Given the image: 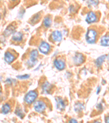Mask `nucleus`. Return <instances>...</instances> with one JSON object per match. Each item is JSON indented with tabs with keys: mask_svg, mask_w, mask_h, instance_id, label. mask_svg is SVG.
Here are the masks:
<instances>
[{
	"mask_svg": "<svg viewBox=\"0 0 109 123\" xmlns=\"http://www.w3.org/2000/svg\"><path fill=\"white\" fill-rule=\"evenodd\" d=\"M97 32L93 29H90L86 34V40L89 44H94L97 40Z\"/></svg>",
	"mask_w": 109,
	"mask_h": 123,
	"instance_id": "nucleus-1",
	"label": "nucleus"
},
{
	"mask_svg": "<svg viewBox=\"0 0 109 123\" xmlns=\"http://www.w3.org/2000/svg\"><path fill=\"white\" fill-rule=\"evenodd\" d=\"M38 96V94L35 91H30L26 95L24 100L27 104H31L34 102Z\"/></svg>",
	"mask_w": 109,
	"mask_h": 123,
	"instance_id": "nucleus-2",
	"label": "nucleus"
},
{
	"mask_svg": "<svg viewBox=\"0 0 109 123\" xmlns=\"http://www.w3.org/2000/svg\"><path fill=\"white\" fill-rule=\"evenodd\" d=\"M34 110L38 113H43L44 112L46 108V104L42 101H37L34 104Z\"/></svg>",
	"mask_w": 109,
	"mask_h": 123,
	"instance_id": "nucleus-3",
	"label": "nucleus"
},
{
	"mask_svg": "<svg viewBox=\"0 0 109 123\" xmlns=\"http://www.w3.org/2000/svg\"><path fill=\"white\" fill-rule=\"evenodd\" d=\"M38 56V52L36 49H34V50L31 51L30 53V59L27 62L29 66L30 67H33L36 64L37 62V59Z\"/></svg>",
	"mask_w": 109,
	"mask_h": 123,
	"instance_id": "nucleus-4",
	"label": "nucleus"
},
{
	"mask_svg": "<svg viewBox=\"0 0 109 123\" xmlns=\"http://www.w3.org/2000/svg\"><path fill=\"white\" fill-rule=\"evenodd\" d=\"M39 50L40 52L44 54H46L50 50V45L46 42L43 41L40 43L39 47Z\"/></svg>",
	"mask_w": 109,
	"mask_h": 123,
	"instance_id": "nucleus-5",
	"label": "nucleus"
},
{
	"mask_svg": "<svg viewBox=\"0 0 109 123\" xmlns=\"http://www.w3.org/2000/svg\"><path fill=\"white\" fill-rule=\"evenodd\" d=\"M85 56L84 55L81 53H76L75 56L73 57V60L75 64L76 65H80L84 62L85 61Z\"/></svg>",
	"mask_w": 109,
	"mask_h": 123,
	"instance_id": "nucleus-6",
	"label": "nucleus"
},
{
	"mask_svg": "<svg viewBox=\"0 0 109 123\" xmlns=\"http://www.w3.org/2000/svg\"><path fill=\"white\" fill-rule=\"evenodd\" d=\"M97 20V17L96 14L93 12H90L87 14L86 21L87 23L91 24L95 23Z\"/></svg>",
	"mask_w": 109,
	"mask_h": 123,
	"instance_id": "nucleus-7",
	"label": "nucleus"
},
{
	"mask_svg": "<svg viewBox=\"0 0 109 123\" xmlns=\"http://www.w3.org/2000/svg\"><path fill=\"white\" fill-rule=\"evenodd\" d=\"M51 38L55 42H60L62 39V34L59 31H53L51 34Z\"/></svg>",
	"mask_w": 109,
	"mask_h": 123,
	"instance_id": "nucleus-8",
	"label": "nucleus"
},
{
	"mask_svg": "<svg viewBox=\"0 0 109 123\" xmlns=\"http://www.w3.org/2000/svg\"><path fill=\"white\" fill-rule=\"evenodd\" d=\"M55 100H56V102L57 108L59 111L64 110L65 107V105L64 101H63L61 98H59V97H56V98H55Z\"/></svg>",
	"mask_w": 109,
	"mask_h": 123,
	"instance_id": "nucleus-9",
	"label": "nucleus"
},
{
	"mask_svg": "<svg viewBox=\"0 0 109 123\" xmlns=\"http://www.w3.org/2000/svg\"><path fill=\"white\" fill-rule=\"evenodd\" d=\"M54 66L59 71H62L65 68V64L64 61L60 60V59H56L54 60Z\"/></svg>",
	"mask_w": 109,
	"mask_h": 123,
	"instance_id": "nucleus-10",
	"label": "nucleus"
},
{
	"mask_svg": "<svg viewBox=\"0 0 109 123\" xmlns=\"http://www.w3.org/2000/svg\"><path fill=\"white\" fill-rule=\"evenodd\" d=\"M52 88V85H51L50 83H49L48 82H45L42 85L43 92L45 94H50Z\"/></svg>",
	"mask_w": 109,
	"mask_h": 123,
	"instance_id": "nucleus-11",
	"label": "nucleus"
},
{
	"mask_svg": "<svg viewBox=\"0 0 109 123\" xmlns=\"http://www.w3.org/2000/svg\"><path fill=\"white\" fill-rule=\"evenodd\" d=\"M5 60L6 62L10 63L12 62L13 61L15 60V57L12 53L7 51L5 54V57H4Z\"/></svg>",
	"mask_w": 109,
	"mask_h": 123,
	"instance_id": "nucleus-12",
	"label": "nucleus"
},
{
	"mask_svg": "<svg viewBox=\"0 0 109 123\" xmlns=\"http://www.w3.org/2000/svg\"><path fill=\"white\" fill-rule=\"evenodd\" d=\"M15 27L13 25H9L8 26L6 29L5 30V32H4V35H5V36L8 37L10 35H13L15 33Z\"/></svg>",
	"mask_w": 109,
	"mask_h": 123,
	"instance_id": "nucleus-13",
	"label": "nucleus"
},
{
	"mask_svg": "<svg viewBox=\"0 0 109 123\" xmlns=\"http://www.w3.org/2000/svg\"><path fill=\"white\" fill-rule=\"evenodd\" d=\"M23 39V34L21 32H16L14 33L12 37V40L14 42H19Z\"/></svg>",
	"mask_w": 109,
	"mask_h": 123,
	"instance_id": "nucleus-14",
	"label": "nucleus"
},
{
	"mask_svg": "<svg viewBox=\"0 0 109 123\" xmlns=\"http://www.w3.org/2000/svg\"><path fill=\"white\" fill-rule=\"evenodd\" d=\"M100 44L102 46L109 47V36H104L100 40Z\"/></svg>",
	"mask_w": 109,
	"mask_h": 123,
	"instance_id": "nucleus-15",
	"label": "nucleus"
},
{
	"mask_svg": "<svg viewBox=\"0 0 109 123\" xmlns=\"http://www.w3.org/2000/svg\"><path fill=\"white\" fill-rule=\"evenodd\" d=\"M106 55H102V56H100L97 58V59L96 61V66L98 67H101L102 66L103 62H104L105 59L106 58Z\"/></svg>",
	"mask_w": 109,
	"mask_h": 123,
	"instance_id": "nucleus-16",
	"label": "nucleus"
},
{
	"mask_svg": "<svg viewBox=\"0 0 109 123\" xmlns=\"http://www.w3.org/2000/svg\"><path fill=\"white\" fill-rule=\"evenodd\" d=\"M11 111V106L8 104H5L3 105L2 107V113L3 114H7L8 113Z\"/></svg>",
	"mask_w": 109,
	"mask_h": 123,
	"instance_id": "nucleus-17",
	"label": "nucleus"
},
{
	"mask_svg": "<svg viewBox=\"0 0 109 123\" xmlns=\"http://www.w3.org/2000/svg\"><path fill=\"white\" fill-rule=\"evenodd\" d=\"M85 107L83 104H81L80 102H78L74 106V110L76 112L79 113L81 112L83 110H84Z\"/></svg>",
	"mask_w": 109,
	"mask_h": 123,
	"instance_id": "nucleus-18",
	"label": "nucleus"
},
{
	"mask_svg": "<svg viewBox=\"0 0 109 123\" xmlns=\"http://www.w3.org/2000/svg\"><path fill=\"white\" fill-rule=\"evenodd\" d=\"M52 24V20L50 17H45L43 21V24L44 26L46 28L50 27Z\"/></svg>",
	"mask_w": 109,
	"mask_h": 123,
	"instance_id": "nucleus-19",
	"label": "nucleus"
},
{
	"mask_svg": "<svg viewBox=\"0 0 109 123\" xmlns=\"http://www.w3.org/2000/svg\"><path fill=\"white\" fill-rule=\"evenodd\" d=\"M15 114L21 119H23V118L25 116L24 113H23V111H22L20 107H17L16 108L15 111Z\"/></svg>",
	"mask_w": 109,
	"mask_h": 123,
	"instance_id": "nucleus-20",
	"label": "nucleus"
},
{
	"mask_svg": "<svg viewBox=\"0 0 109 123\" xmlns=\"http://www.w3.org/2000/svg\"><path fill=\"white\" fill-rule=\"evenodd\" d=\"M88 3L90 6H97L99 3V0H88Z\"/></svg>",
	"mask_w": 109,
	"mask_h": 123,
	"instance_id": "nucleus-21",
	"label": "nucleus"
},
{
	"mask_svg": "<svg viewBox=\"0 0 109 123\" xmlns=\"http://www.w3.org/2000/svg\"><path fill=\"white\" fill-rule=\"evenodd\" d=\"M39 17H40V15H39L38 14H35L34 17L32 18V19H31V21L32 23H36L39 19Z\"/></svg>",
	"mask_w": 109,
	"mask_h": 123,
	"instance_id": "nucleus-22",
	"label": "nucleus"
},
{
	"mask_svg": "<svg viewBox=\"0 0 109 123\" xmlns=\"http://www.w3.org/2000/svg\"><path fill=\"white\" fill-rule=\"evenodd\" d=\"M29 77V75L26 74L24 75H20V76H17V78H18L19 79H28Z\"/></svg>",
	"mask_w": 109,
	"mask_h": 123,
	"instance_id": "nucleus-23",
	"label": "nucleus"
},
{
	"mask_svg": "<svg viewBox=\"0 0 109 123\" xmlns=\"http://www.w3.org/2000/svg\"><path fill=\"white\" fill-rule=\"evenodd\" d=\"M97 108H98V110H103V107L101 104L97 105Z\"/></svg>",
	"mask_w": 109,
	"mask_h": 123,
	"instance_id": "nucleus-24",
	"label": "nucleus"
},
{
	"mask_svg": "<svg viewBox=\"0 0 109 123\" xmlns=\"http://www.w3.org/2000/svg\"><path fill=\"white\" fill-rule=\"evenodd\" d=\"M5 82H6V83H9V84H11V83H12V80H11V79H7L5 81Z\"/></svg>",
	"mask_w": 109,
	"mask_h": 123,
	"instance_id": "nucleus-25",
	"label": "nucleus"
},
{
	"mask_svg": "<svg viewBox=\"0 0 109 123\" xmlns=\"http://www.w3.org/2000/svg\"><path fill=\"white\" fill-rule=\"evenodd\" d=\"M100 90H101V87L100 86L98 87V88H97V94H99V92H100Z\"/></svg>",
	"mask_w": 109,
	"mask_h": 123,
	"instance_id": "nucleus-26",
	"label": "nucleus"
},
{
	"mask_svg": "<svg viewBox=\"0 0 109 123\" xmlns=\"http://www.w3.org/2000/svg\"><path fill=\"white\" fill-rule=\"evenodd\" d=\"M69 123H78L76 120H75L74 119H72L69 120Z\"/></svg>",
	"mask_w": 109,
	"mask_h": 123,
	"instance_id": "nucleus-27",
	"label": "nucleus"
},
{
	"mask_svg": "<svg viewBox=\"0 0 109 123\" xmlns=\"http://www.w3.org/2000/svg\"><path fill=\"white\" fill-rule=\"evenodd\" d=\"M105 121L106 123H109V116L108 117H106V119H105Z\"/></svg>",
	"mask_w": 109,
	"mask_h": 123,
	"instance_id": "nucleus-28",
	"label": "nucleus"
},
{
	"mask_svg": "<svg viewBox=\"0 0 109 123\" xmlns=\"http://www.w3.org/2000/svg\"><path fill=\"white\" fill-rule=\"evenodd\" d=\"M107 58H108V60L109 61V54L108 55V56H107Z\"/></svg>",
	"mask_w": 109,
	"mask_h": 123,
	"instance_id": "nucleus-29",
	"label": "nucleus"
},
{
	"mask_svg": "<svg viewBox=\"0 0 109 123\" xmlns=\"http://www.w3.org/2000/svg\"><path fill=\"white\" fill-rule=\"evenodd\" d=\"M0 19H1V14H0Z\"/></svg>",
	"mask_w": 109,
	"mask_h": 123,
	"instance_id": "nucleus-30",
	"label": "nucleus"
},
{
	"mask_svg": "<svg viewBox=\"0 0 109 123\" xmlns=\"http://www.w3.org/2000/svg\"><path fill=\"white\" fill-rule=\"evenodd\" d=\"M11 1H16V0H11Z\"/></svg>",
	"mask_w": 109,
	"mask_h": 123,
	"instance_id": "nucleus-31",
	"label": "nucleus"
}]
</instances>
